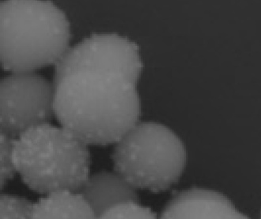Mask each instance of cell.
<instances>
[{"instance_id": "7a4b0ae2", "label": "cell", "mask_w": 261, "mask_h": 219, "mask_svg": "<svg viewBox=\"0 0 261 219\" xmlns=\"http://www.w3.org/2000/svg\"><path fill=\"white\" fill-rule=\"evenodd\" d=\"M65 13L45 0L0 3V60L11 73L35 72L56 65L70 48Z\"/></svg>"}, {"instance_id": "ba28073f", "label": "cell", "mask_w": 261, "mask_h": 219, "mask_svg": "<svg viewBox=\"0 0 261 219\" xmlns=\"http://www.w3.org/2000/svg\"><path fill=\"white\" fill-rule=\"evenodd\" d=\"M32 219H97L80 193L59 191L34 203Z\"/></svg>"}, {"instance_id": "8992f818", "label": "cell", "mask_w": 261, "mask_h": 219, "mask_svg": "<svg viewBox=\"0 0 261 219\" xmlns=\"http://www.w3.org/2000/svg\"><path fill=\"white\" fill-rule=\"evenodd\" d=\"M159 219H250L235 207L225 195L191 187L168 202Z\"/></svg>"}, {"instance_id": "277c9868", "label": "cell", "mask_w": 261, "mask_h": 219, "mask_svg": "<svg viewBox=\"0 0 261 219\" xmlns=\"http://www.w3.org/2000/svg\"><path fill=\"white\" fill-rule=\"evenodd\" d=\"M113 161L115 172L136 190L159 193L178 182L187 153L173 130L144 121L138 122L116 144Z\"/></svg>"}, {"instance_id": "3957f363", "label": "cell", "mask_w": 261, "mask_h": 219, "mask_svg": "<svg viewBox=\"0 0 261 219\" xmlns=\"http://www.w3.org/2000/svg\"><path fill=\"white\" fill-rule=\"evenodd\" d=\"M13 159L24 183L41 194L78 193L90 176L87 144L62 127L50 123L14 139Z\"/></svg>"}, {"instance_id": "6da1fadb", "label": "cell", "mask_w": 261, "mask_h": 219, "mask_svg": "<svg viewBox=\"0 0 261 219\" xmlns=\"http://www.w3.org/2000/svg\"><path fill=\"white\" fill-rule=\"evenodd\" d=\"M137 44L117 34H94L67 50L53 76L55 115L86 144H117L140 122Z\"/></svg>"}, {"instance_id": "8fae6325", "label": "cell", "mask_w": 261, "mask_h": 219, "mask_svg": "<svg viewBox=\"0 0 261 219\" xmlns=\"http://www.w3.org/2000/svg\"><path fill=\"white\" fill-rule=\"evenodd\" d=\"M14 139L1 134L0 137V187L4 189L16 173L13 159Z\"/></svg>"}, {"instance_id": "9c48e42d", "label": "cell", "mask_w": 261, "mask_h": 219, "mask_svg": "<svg viewBox=\"0 0 261 219\" xmlns=\"http://www.w3.org/2000/svg\"><path fill=\"white\" fill-rule=\"evenodd\" d=\"M97 219H159L150 207L140 205L139 202L129 201L111 207Z\"/></svg>"}, {"instance_id": "30bf717a", "label": "cell", "mask_w": 261, "mask_h": 219, "mask_svg": "<svg viewBox=\"0 0 261 219\" xmlns=\"http://www.w3.org/2000/svg\"><path fill=\"white\" fill-rule=\"evenodd\" d=\"M34 203L24 197L2 195L0 219H32Z\"/></svg>"}, {"instance_id": "52a82bcc", "label": "cell", "mask_w": 261, "mask_h": 219, "mask_svg": "<svg viewBox=\"0 0 261 219\" xmlns=\"http://www.w3.org/2000/svg\"><path fill=\"white\" fill-rule=\"evenodd\" d=\"M78 193L97 217L120 203L139 202L136 187L116 172L101 171L90 175Z\"/></svg>"}, {"instance_id": "5b68a950", "label": "cell", "mask_w": 261, "mask_h": 219, "mask_svg": "<svg viewBox=\"0 0 261 219\" xmlns=\"http://www.w3.org/2000/svg\"><path fill=\"white\" fill-rule=\"evenodd\" d=\"M54 86L36 72L12 73L0 83V131L13 139L48 124L54 110Z\"/></svg>"}, {"instance_id": "7c38bea8", "label": "cell", "mask_w": 261, "mask_h": 219, "mask_svg": "<svg viewBox=\"0 0 261 219\" xmlns=\"http://www.w3.org/2000/svg\"><path fill=\"white\" fill-rule=\"evenodd\" d=\"M261 219V218H260Z\"/></svg>"}]
</instances>
